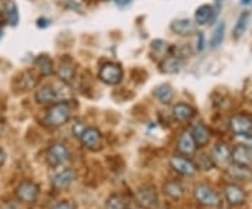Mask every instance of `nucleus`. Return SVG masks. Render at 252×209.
<instances>
[{
	"mask_svg": "<svg viewBox=\"0 0 252 209\" xmlns=\"http://www.w3.org/2000/svg\"><path fill=\"white\" fill-rule=\"evenodd\" d=\"M205 49V35L202 33H199L198 35V51H203Z\"/></svg>",
	"mask_w": 252,
	"mask_h": 209,
	"instance_id": "obj_33",
	"label": "nucleus"
},
{
	"mask_svg": "<svg viewBox=\"0 0 252 209\" xmlns=\"http://www.w3.org/2000/svg\"><path fill=\"white\" fill-rule=\"evenodd\" d=\"M250 3H251V0H241V4H245V6L250 4Z\"/></svg>",
	"mask_w": 252,
	"mask_h": 209,
	"instance_id": "obj_38",
	"label": "nucleus"
},
{
	"mask_svg": "<svg viewBox=\"0 0 252 209\" xmlns=\"http://www.w3.org/2000/svg\"><path fill=\"white\" fill-rule=\"evenodd\" d=\"M230 129L237 137H247L252 132V119L247 115L238 114L230 119Z\"/></svg>",
	"mask_w": 252,
	"mask_h": 209,
	"instance_id": "obj_9",
	"label": "nucleus"
},
{
	"mask_svg": "<svg viewBox=\"0 0 252 209\" xmlns=\"http://www.w3.org/2000/svg\"><path fill=\"white\" fill-rule=\"evenodd\" d=\"M231 160L237 166L250 167L252 164V150L247 145H237L231 150Z\"/></svg>",
	"mask_w": 252,
	"mask_h": 209,
	"instance_id": "obj_11",
	"label": "nucleus"
},
{
	"mask_svg": "<svg viewBox=\"0 0 252 209\" xmlns=\"http://www.w3.org/2000/svg\"><path fill=\"white\" fill-rule=\"evenodd\" d=\"M98 77L101 82L108 84V86H117L122 82L124 70L118 64L107 62L99 68Z\"/></svg>",
	"mask_w": 252,
	"mask_h": 209,
	"instance_id": "obj_3",
	"label": "nucleus"
},
{
	"mask_svg": "<svg viewBox=\"0 0 252 209\" xmlns=\"http://www.w3.org/2000/svg\"><path fill=\"white\" fill-rule=\"evenodd\" d=\"M80 142L86 149L97 152L102 145V135L97 128H86V131L80 137Z\"/></svg>",
	"mask_w": 252,
	"mask_h": 209,
	"instance_id": "obj_8",
	"label": "nucleus"
},
{
	"mask_svg": "<svg viewBox=\"0 0 252 209\" xmlns=\"http://www.w3.org/2000/svg\"><path fill=\"white\" fill-rule=\"evenodd\" d=\"M248 20H250V13H243L238 20H237V24L234 27V36L235 38H240L245 33L247 26H248Z\"/></svg>",
	"mask_w": 252,
	"mask_h": 209,
	"instance_id": "obj_26",
	"label": "nucleus"
},
{
	"mask_svg": "<svg viewBox=\"0 0 252 209\" xmlns=\"http://www.w3.org/2000/svg\"><path fill=\"white\" fill-rule=\"evenodd\" d=\"M171 30L175 34H178V35L188 36L192 35L196 31V27H195V24L190 20H188V18H180V20L172 21Z\"/></svg>",
	"mask_w": 252,
	"mask_h": 209,
	"instance_id": "obj_18",
	"label": "nucleus"
},
{
	"mask_svg": "<svg viewBox=\"0 0 252 209\" xmlns=\"http://www.w3.org/2000/svg\"><path fill=\"white\" fill-rule=\"evenodd\" d=\"M74 177H76V173L73 169H63L62 172L56 173L52 177V185L55 190H66L72 185Z\"/></svg>",
	"mask_w": 252,
	"mask_h": 209,
	"instance_id": "obj_13",
	"label": "nucleus"
},
{
	"mask_svg": "<svg viewBox=\"0 0 252 209\" xmlns=\"http://www.w3.org/2000/svg\"><path fill=\"white\" fill-rule=\"evenodd\" d=\"M153 94L158 101H161L164 104H168L172 100V97H174V90H172V87L170 84L164 83V84H160V86H157L154 89Z\"/></svg>",
	"mask_w": 252,
	"mask_h": 209,
	"instance_id": "obj_23",
	"label": "nucleus"
},
{
	"mask_svg": "<svg viewBox=\"0 0 252 209\" xmlns=\"http://www.w3.org/2000/svg\"><path fill=\"white\" fill-rule=\"evenodd\" d=\"M162 191L167 197H170L172 200H180L184 195V187L178 181H168L164 184Z\"/></svg>",
	"mask_w": 252,
	"mask_h": 209,
	"instance_id": "obj_22",
	"label": "nucleus"
},
{
	"mask_svg": "<svg viewBox=\"0 0 252 209\" xmlns=\"http://www.w3.org/2000/svg\"><path fill=\"white\" fill-rule=\"evenodd\" d=\"M62 97L59 94V90H56L54 86L45 84L42 87H39L35 93V100L39 104H55L59 103Z\"/></svg>",
	"mask_w": 252,
	"mask_h": 209,
	"instance_id": "obj_10",
	"label": "nucleus"
},
{
	"mask_svg": "<svg viewBox=\"0 0 252 209\" xmlns=\"http://www.w3.org/2000/svg\"><path fill=\"white\" fill-rule=\"evenodd\" d=\"M52 209H76L70 201H61L59 204H56Z\"/></svg>",
	"mask_w": 252,
	"mask_h": 209,
	"instance_id": "obj_32",
	"label": "nucleus"
},
{
	"mask_svg": "<svg viewBox=\"0 0 252 209\" xmlns=\"http://www.w3.org/2000/svg\"><path fill=\"white\" fill-rule=\"evenodd\" d=\"M135 204L140 209H150L157 204V192L153 185H143L135 194Z\"/></svg>",
	"mask_w": 252,
	"mask_h": 209,
	"instance_id": "obj_5",
	"label": "nucleus"
},
{
	"mask_svg": "<svg viewBox=\"0 0 252 209\" xmlns=\"http://www.w3.org/2000/svg\"><path fill=\"white\" fill-rule=\"evenodd\" d=\"M153 49L157 52H164L167 49V44L161 39H156V41H153Z\"/></svg>",
	"mask_w": 252,
	"mask_h": 209,
	"instance_id": "obj_31",
	"label": "nucleus"
},
{
	"mask_svg": "<svg viewBox=\"0 0 252 209\" xmlns=\"http://www.w3.org/2000/svg\"><path fill=\"white\" fill-rule=\"evenodd\" d=\"M177 147L180 150V153L185 156L193 155L198 149V145L193 139V135L190 131H184L180 135V139H178V143H177Z\"/></svg>",
	"mask_w": 252,
	"mask_h": 209,
	"instance_id": "obj_14",
	"label": "nucleus"
},
{
	"mask_svg": "<svg viewBox=\"0 0 252 209\" xmlns=\"http://www.w3.org/2000/svg\"><path fill=\"white\" fill-rule=\"evenodd\" d=\"M86 128H87V127H84V125H83L81 122H76V124L73 125V129H72L73 135L80 139V137L83 135V132L86 131Z\"/></svg>",
	"mask_w": 252,
	"mask_h": 209,
	"instance_id": "obj_30",
	"label": "nucleus"
},
{
	"mask_svg": "<svg viewBox=\"0 0 252 209\" xmlns=\"http://www.w3.org/2000/svg\"><path fill=\"white\" fill-rule=\"evenodd\" d=\"M70 157H72L70 150L67 149V146L61 142H55L46 150V162L51 167H59L66 164L70 160Z\"/></svg>",
	"mask_w": 252,
	"mask_h": 209,
	"instance_id": "obj_2",
	"label": "nucleus"
},
{
	"mask_svg": "<svg viewBox=\"0 0 252 209\" xmlns=\"http://www.w3.org/2000/svg\"><path fill=\"white\" fill-rule=\"evenodd\" d=\"M182 61L181 58L175 56V55H170L167 56L161 64V70L164 73H170V74H174V73H178L182 69Z\"/></svg>",
	"mask_w": 252,
	"mask_h": 209,
	"instance_id": "obj_21",
	"label": "nucleus"
},
{
	"mask_svg": "<svg viewBox=\"0 0 252 209\" xmlns=\"http://www.w3.org/2000/svg\"><path fill=\"white\" fill-rule=\"evenodd\" d=\"M244 138L247 139V143H244V145H247L252 150V135H247V137Z\"/></svg>",
	"mask_w": 252,
	"mask_h": 209,
	"instance_id": "obj_36",
	"label": "nucleus"
},
{
	"mask_svg": "<svg viewBox=\"0 0 252 209\" xmlns=\"http://www.w3.org/2000/svg\"><path fill=\"white\" fill-rule=\"evenodd\" d=\"M172 115L178 122H189L195 117V109L192 108L189 104L185 103H178L172 108Z\"/></svg>",
	"mask_w": 252,
	"mask_h": 209,
	"instance_id": "obj_17",
	"label": "nucleus"
},
{
	"mask_svg": "<svg viewBox=\"0 0 252 209\" xmlns=\"http://www.w3.org/2000/svg\"><path fill=\"white\" fill-rule=\"evenodd\" d=\"M36 79L32 72H26L20 76V87L23 90H30L35 86Z\"/></svg>",
	"mask_w": 252,
	"mask_h": 209,
	"instance_id": "obj_27",
	"label": "nucleus"
},
{
	"mask_svg": "<svg viewBox=\"0 0 252 209\" xmlns=\"http://www.w3.org/2000/svg\"><path fill=\"white\" fill-rule=\"evenodd\" d=\"M216 10L210 4H202L195 11V21L198 26H206L216 17Z\"/></svg>",
	"mask_w": 252,
	"mask_h": 209,
	"instance_id": "obj_15",
	"label": "nucleus"
},
{
	"mask_svg": "<svg viewBox=\"0 0 252 209\" xmlns=\"http://www.w3.org/2000/svg\"><path fill=\"white\" fill-rule=\"evenodd\" d=\"M224 195L227 202L233 207L243 205L247 200V194L243 188L237 184H227L224 188Z\"/></svg>",
	"mask_w": 252,
	"mask_h": 209,
	"instance_id": "obj_12",
	"label": "nucleus"
},
{
	"mask_svg": "<svg viewBox=\"0 0 252 209\" xmlns=\"http://www.w3.org/2000/svg\"><path fill=\"white\" fill-rule=\"evenodd\" d=\"M105 207H107V209H126V202L124 197L114 194L108 198Z\"/></svg>",
	"mask_w": 252,
	"mask_h": 209,
	"instance_id": "obj_28",
	"label": "nucleus"
},
{
	"mask_svg": "<svg viewBox=\"0 0 252 209\" xmlns=\"http://www.w3.org/2000/svg\"><path fill=\"white\" fill-rule=\"evenodd\" d=\"M195 200L198 201L200 205L207 207V208H215L220 205V197L213 188H210L209 185L205 184H199L193 190Z\"/></svg>",
	"mask_w": 252,
	"mask_h": 209,
	"instance_id": "obj_4",
	"label": "nucleus"
},
{
	"mask_svg": "<svg viewBox=\"0 0 252 209\" xmlns=\"http://www.w3.org/2000/svg\"><path fill=\"white\" fill-rule=\"evenodd\" d=\"M3 209H17V208H16L11 202H7V204H4V205H3Z\"/></svg>",
	"mask_w": 252,
	"mask_h": 209,
	"instance_id": "obj_37",
	"label": "nucleus"
},
{
	"mask_svg": "<svg viewBox=\"0 0 252 209\" xmlns=\"http://www.w3.org/2000/svg\"><path fill=\"white\" fill-rule=\"evenodd\" d=\"M190 132H192V135H193V139H195L198 147H203V146H206L207 143H209V140H210V132H209V129H207L206 125H203V124H196L195 127L192 128Z\"/></svg>",
	"mask_w": 252,
	"mask_h": 209,
	"instance_id": "obj_20",
	"label": "nucleus"
},
{
	"mask_svg": "<svg viewBox=\"0 0 252 209\" xmlns=\"http://www.w3.org/2000/svg\"><path fill=\"white\" fill-rule=\"evenodd\" d=\"M212 159L217 164H225L228 160H231V149L225 143H217L213 147Z\"/></svg>",
	"mask_w": 252,
	"mask_h": 209,
	"instance_id": "obj_19",
	"label": "nucleus"
},
{
	"mask_svg": "<svg viewBox=\"0 0 252 209\" xmlns=\"http://www.w3.org/2000/svg\"><path fill=\"white\" fill-rule=\"evenodd\" d=\"M4 14H6V20L9 21L11 26H16L18 23V10L17 6L14 3H10L9 6L4 10Z\"/></svg>",
	"mask_w": 252,
	"mask_h": 209,
	"instance_id": "obj_29",
	"label": "nucleus"
},
{
	"mask_svg": "<svg viewBox=\"0 0 252 209\" xmlns=\"http://www.w3.org/2000/svg\"><path fill=\"white\" fill-rule=\"evenodd\" d=\"M130 1H132V0H115V3H117L118 6H121V7H125V6H127Z\"/></svg>",
	"mask_w": 252,
	"mask_h": 209,
	"instance_id": "obj_34",
	"label": "nucleus"
},
{
	"mask_svg": "<svg viewBox=\"0 0 252 209\" xmlns=\"http://www.w3.org/2000/svg\"><path fill=\"white\" fill-rule=\"evenodd\" d=\"M56 74L66 84L67 83H72L74 76H76V69H74V65H73L72 61L70 59H63V61H61V64H59L58 69H56Z\"/></svg>",
	"mask_w": 252,
	"mask_h": 209,
	"instance_id": "obj_16",
	"label": "nucleus"
},
{
	"mask_svg": "<svg viewBox=\"0 0 252 209\" xmlns=\"http://www.w3.org/2000/svg\"><path fill=\"white\" fill-rule=\"evenodd\" d=\"M35 66L44 76H49L54 73V61L48 55H39L35 59Z\"/></svg>",
	"mask_w": 252,
	"mask_h": 209,
	"instance_id": "obj_24",
	"label": "nucleus"
},
{
	"mask_svg": "<svg viewBox=\"0 0 252 209\" xmlns=\"http://www.w3.org/2000/svg\"><path fill=\"white\" fill-rule=\"evenodd\" d=\"M38 194H39V188L32 181L20 182V185L16 188L17 200L24 204H34L38 198Z\"/></svg>",
	"mask_w": 252,
	"mask_h": 209,
	"instance_id": "obj_6",
	"label": "nucleus"
},
{
	"mask_svg": "<svg viewBox=\"0 0 252 209\" xmlns=\"http://www.w3.org/2000/svg\"><path fill=\"white\" fill-rule=\"evenodd\" d=\"M224 33H225V24L221 21L213 31V35L210 38V45L213 49H216L219 46L221 45L223 39H224Z\"/></svg>",
	"mask_w": 252,
	"mask_h": 209,
	"instance_id": "obj_25",
	"label": "nucleus"
},
{
	"mask_svg": "<svg viewBox=\"0 0 252 209\" xmlns=\"http://www.w3.org/2000/svg\"><path fill=\"white\" fill-rule=\"evenodd\" d=\"M170 166L174 172H177L181 175H185V177H190L198 172V166L193 163L192 160H189L187 157H182V156H174L170 160Z\"/></svg>",
	"mask_w": 252,
	"mask_h": 209,
	"instance_id": "obj_7",
	"label": "nucleus"
},
{
	"mask_svg": "<svg viewBox=\"0 0 252 209\" xmlns=\"http://www.w3.org/2000/svg\"><path fill=\"white\" fill-rule=\"evenodd\" d=\"M72 117V107L67 101H59L52 104L44 117V124L49 128H59L64 125Z\"/></svg>",
	"mask_w": 252,
	"mask_h": 209,
	"instance_id": "obj_1",
	"label": "nucleus"
},
{
	"mask_svg": "<svg viewBox=\"0 0 252 209\" xmlns=\"http://www.w3.org/2000/svg\"><path fill=\"white\" fill-rule=\"evenodd\" d=\"M4 162H6V153H4V150L0 147V166H3Z\"/></svg>",
	"mask_w": 252,
	"mask_h": 209,
	"instance_id": "obj_35",
	"label": "nucleus"
}]
</instances>
